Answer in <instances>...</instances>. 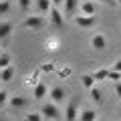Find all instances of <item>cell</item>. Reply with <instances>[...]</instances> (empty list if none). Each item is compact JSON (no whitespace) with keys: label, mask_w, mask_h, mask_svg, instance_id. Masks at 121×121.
<instances>
[{"label":"cell","mask_w":121,"mask_h":121,"mask_svg":"<svg viewBox=\"0 0 121 121\" xmlns=\"http://www.w3.org/2000/svg\"><path fill=\"white\" fill-rule=\"evenodd\" d=\"M44 24H47L44 14H32V16L24 18L20 26H22V28H26V30H40V28H44Z\"/></svg>","instance_id":"obj_1"},{"label":"cell","mask_w":121,"mask_h":121,"mask_svg":"<svg viewBox=\"0 0 121 121\" xmlns=\"http://www.w3.org/2000/svg\"><path fill=\"white\" fill-rule=\"evenodd\" d=\"M40 113H43L47 119H59V117H60V109H59V105L52 103V101L44 103L43 107H40Z\"/></svg>","instance_id":"obj_2"},{"label":"cell","mask_w":121,"mask_h":121,"mask_svg":"<svg viewBox=\"0 0 121 121\" xmlns=\"http://www.w3.org/2000/svg\"><path fill=\"white\" fill-rule=\"evenodd\" d=\"M65 97H67V91H65V87H60V85H56V87H52L51 91H48V99L52 101V103H63L65 101Z\"/></svg>","instance_id":"obj_3"},{"label":"cell","mask_w":121,"mask_h":121,"mask_svg":"<svg viewBox=\"0 0 121 121\" xmlns=\"http://www.w3.org/2000/svg\"><path fill=\"white\" fill-rule=\"evenodd\" d=\"M79 8H81L79 0H65V4H63V14H65V18H73Z\"/></svg>","instance_id":"obj_4"},{"label":"cell","mask_w":121,"mask_h":121,"mask_svg":"<svg viewBox=\"0 0 121 121\" xmlns=\"http://www.w3.org/2000/svg\"><path fill=\"white\" fill-rule=\"evenodd\" d=\"M73 22L79 26V28H91L95 24V16H85V14H75Z\"/></svg>","instance_id":"obj_5"},{"label":"cell","mask_w":121,"mask_h":121,"mask_svg":"<svg viewBox=\"0 0 121 121\" xmlns=\"http://www.w3.org/2000/svg\"><path fill=\"white\" fill-rule=\"evenodd\" d=\"M48 16H51V22L56 26H63V22H65V14H63V10L59 8V6H52L51 12H48Z\"/></svg>","instance_id":"obj_6"},{"label":"cell","mask_w":121,"mask_h":121,"mask_svg":"<svg viewBox=\"0 0 121 121\" xmlns=\"http://www.w3.org/2000/svg\"><path fill=\"white\" fill-rule=\"evenodd\" d=\"M12 30H14V26L10 20H0V40H8Z\"/></svg>","instance_id":"obj_7"},{"label":"cell","mask_w":121,"mask_h":121,"mask_svg":"<svg viewBox=\"0 0 121 121\" xmlns=\"http://www.w3.org/2000/svg\"><path fill=\"white\" fill-rule=\"evenodd\" d=\"M48 91H51V89H48L44 83H36L35 89H32V97L40 101V99H44V97H48Z\"/></svg>","instance_id":"obj_8"},{"label":"cell","mask_w":121,"mask_h":121,"mask_svg":"<svg viewBox=\"0 0 121 121\" xmlns=\"http://www.w3.org/2000/svg\"><path fill=\"white\" fill-rule=\"evenodd\" d=\"M95 12H97L95 0H85V2H81V14H85V16H95Z\"/></svg>","instance_id":"obj_9"},{"label":"cell","mask_w":121,"mask_h":121,"mask_svg":"<svg viewBox=\"0 0 121 121\" xmlns=\"http://www.w3.org/2000/svg\"><path fill=\"white\" fill-rule=\"evenodd\" d=\"M79 115H81L79 107L75 103H69V107H67V111H65V119L67 121H79Z\"/></svg>","instance_id":"obj_10"},{"label":"cell","mask_w":121,"mask_h":121,"mask_svg":"<svg viewBox=\"0 0 121 121\" xmlns=\"http://www.w3.org/2000/svg\"><path fill=\"white\" fill-rule=\"evenodd\" d=\"M91 47L95 48V51H105V48H107V39H105L103 35H95L91 39Z\"/></svg>","instance_id":"obj_11"},{"label":"cell","mask_w":121,"mask_h":121,"mask_svg":"<svg viewBox=\"0 0 121 121\" xmlns=\"http://www.w3.org/2000/svg\"><path fill=\"white\" fill-rule=\"evenodd\" d=\"M26 97H22V95H12L10 97V101H8V105L12 109H22V107H26Z\"/></svg>","instance_id":"obj_12"},{"label":"cell","mask_w":121,"mask_h":121,"mask_svg":"<svg viewBox=\"0 0 121 121\" xmlns=\"http://www.w3.org/2000/svg\"><path fill=\"white\" fill-rule=\"evenodd\" d=\"M35 6L39 10V14H48L52 8V2L51 0H35Z\"/></svg>","instance_id":"obj_13"},{"label":"cell","mask_w":121,"mask_h":121,"mask_svg":"<svg viewBox=\"0 0 121 121\" xmlns=\"http://www.w3.org/2000/svg\"><path fill=\"white\" fill-rule=\"evenodd\" d=\"M95 83H97V79L93 77V73L91 75H81V85H83V89H87V91H91L93 87H95Z\"/></svg>","instance_id":"obj_14"},{"label":"cell","mask_w":121,"mask_h":121,"mask_svg":"<svg viewBox=\"0 0 121 121\" xmlns=\"http://www.w3.org/2000/svg\"><path fill=\"white\" fill-rule=\"evenodd\" d=\"M79 121H97V111L95 109H83L79 115Z\"/></svg>","instance_id":"obj_15"},{"label":"cell","mask_w":121,"mask_h":121,"mask_svg":"<svg viewBox=\"0 0 121 121\" xmlns=\"http://www.w3.org/2000/svg\"><path fill=\"white\" fill-rule=\"evenodd\" d=\"M109 73H111V67H101V69H97L95 73H93V77H95L97 81H107Z\"/></svg>","instance_id":"obj_16"},{"label":"cell","mask_w":121,"mask_h":121,"mask_svg":"<svg viewBox=\"0 0 121 121\" xmlns=\"http://www.w3.org/2000/svg\"><path fill=\"white\" fill-rule=\"evenodd\" d=\"M14 79V67L10 65V67H6V69H2L0 71V81H4V83H8V81H12Z\"/></svg>","instance_id":"obj_17"},{"label":"cell","mask_w":121,"mask_h":121,"mask_svg":"<svg viewBox=\"0 0 121 121\" xmlns=\"http://www.w3.org/2000/svg\"><path fill=\"white\" fill-rule=\"evenodd\" d=\"M10 63H12V55L10 52H0V71L6 69V67H10Z\"/></svg>","instance_id":"obj_18"},{"label":"cell","mask_w":121,"mask_h":121,"mask_svg":"<svg viewBox=\"0 0 121 121\" xmlns=\"http://www.w3.org/2000/svg\"><path fill=\"white\" fill-rule=\"evenodd\" d=\"M24 121H44V115L40 111H30V113H26Z\"/></svg>","instance_id":"obj_19"},{"label":"cell","mask_w":121,"mask_h":121,"mask_svg":"<svg viewBox=\"0 0 121 121\" xmlns=\"http://www.w3.org/2000/svg\"><path fill=\"white\" fill-rule=\"evenodd\" d=\"M8 101H10V95H8V91H6V89H0V109L4 107V105L8 103Z\"/></svg>","instance_id":"obj_20"},{"label":"cell","mask_w":121,"mask_h":121,"mask_svg":"<svg viewBox=\"0 0 121 121\" xmlns=\"http://www.w3.org/2000/svg\"><path fill=\"white\" fill-rule=\"evenodd\" d=\"M91 97H93V101H95V103H101V101H103V95H101V91L97 89V87H93V89H91Z\"/></svg>","instance_id":"obj_21"},{"label":"cell","mask_w":121,"mask_h":121,"mask_svg":"<svg viewBox=\"0 0 121 121\" xmlns=\"http://www.w3.org/2000/svg\"><path fill=\"white\" fill-rule=\"evenodd\" d=\"M10 10V0H0V16H4Z\"/></svg>","instance_id":"obj_22"},{"label":"cell","mask_w":121,"mask_h":121,"mask_svg":"<svg viewBox=\"0 0 121 121\" xmlns=\"http://www.w3.org/2000/svg\"><path fill=\"white\" fill-rule=\"evenodd\" d=\"M32 6V0H18V8L20 10H30Z\"/></svg>","instance_id":"obj_23"},{"label":"cell","mask_w":121,"mask_h":121,"mask_svg":"<svg viewBox=\"0 0 121 121\" xmlns=\"http://www.w3.org/2000/svg\"><path fill=\"white\" fill-rule=\"evenodd\" d=\"M107 81H113V83L121 81V73H119V71H113V69H111V73H109V79H107Z\"/></svg>","instance_id":"obj_24"},{"label":"cell","mask_w":121,"mask_h":121,"mask_svg":"<svg viewBox=\"0 0 121 121\" xmlns=\"http://www.w3.org/2000/svg\"><path fill=\"white\" fill-rule=\"evenodd\" d=\"M109 67H111L113 71H119V73H121V59H117L115 63H113V65H109Z\"/></svg>","instance_id":"obj_25"},{"label":"cell","mask_w":121,"mask_h":121,"mask_svg":"<svg viewBox=\"0 0 121 121\" xmlns=\"http://www.w3.org/2000/svg\"><path fill=\"white\" fill-rule=\"evenodd\" d=\"M101 4H107V6H119L117 4V0H99Z\"/></svg>","instance_id":"obj_26"},{"label":"cell","mask_w":121,"mask_h":121,"mask_svg":"<svg viewBox=\"0 0 121 121\" xmlns=\"http://www.w3.org/2000/svg\"><path fill=\"white\" fill-rule=\"evenodd\" d=\"M115 93H117V97H121V83L119 81L115 83Z\"/></svg>","instance_id":"obj_27"},{"label":"cell","mask_w":121,"mask_h":121,"mask_svg":"<svg viewBox=\"0 0 121 121\" xmlns=\"http://www.w3.org/2000/svg\"><path fill=\"white\" fill-rule=\"evenodd\" d=\"M51 2H52V6H59V8L65 4V0H51Z\"/></svg>","instance_id":"obj_28"},{"label":"cell","mask_w":121,"mask_h":121,"mask_svg":"<svg viewBox=\"0 0 121 121\" xmlns=\"http://www.w3.org/2000/svg\"><path fill=\"white\" fill-rule=\"evenodd\" d=\"M0 121H8V119H4V117H0Z\"/></svg>","instance_id":"obj_29"},{"label":"cell","mask_w":121,"mask_h":121,"mask_svg":"<svg viewBox=\"0 0 121 121\" xmlns=\"http://www.w3.org/2000/svg\"><path fill=\"white\" fill-rule=\"evenodd\" d=\"M117 4H119V6H121V0H117Z\"/></svg>","instance_id":"obj_30"},{"label":"cell","mask_w":121,"mask_h":121,"mask_svg":"<svg viewBox=\"0 0 121 121\" xmlns=\"http://www.w3.org/2000/svg\"><path fill=\"white\" fill-rule=\"evenodd\" d=\"M119 113H121V107H119Z\"/></svg>","instance_id":"obj_31"},{"label":"cell","mask_w":121,"mask_h":121,"mask_svg":"<svg viewBox=\"0 0 121 121\" xmlns=\"http://www.w3.org/2000/svg\"><path fill=\"white\" fill-rule=\"evenodd\" d=\"M0 52H2V51H0Z\"/></svg>","instance_id":"obj_32"}]
</instances>
